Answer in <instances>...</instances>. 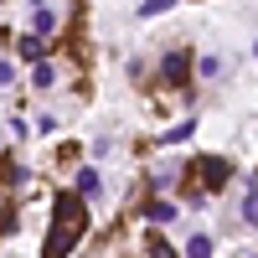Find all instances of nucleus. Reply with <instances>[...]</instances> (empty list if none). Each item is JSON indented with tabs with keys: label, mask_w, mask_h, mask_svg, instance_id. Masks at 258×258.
I'll return each mask as SVG.
<instances>
[{
	"label": "nucleus",
	"mask_w": 258,
	"mask_h": 258,
	"mask_svg": "<svg viewBox=\"0 0 258 258\" xmlns=\"http://www.w3.org/2000/svg\"><path fill=\"white\" fill-rule=\"evenodd\" d=\"M88 227V207H83L78 191H57L52 197V227H47V243H41V258H68L73 243L83 238Z\"/></svg>",
	"instance_id": "obj_1"
},
{
	"label": "nucleus",
	"mask_w": 258,
	"mask_h": 258,
	"mask_svg": "<svg viewBox=\"0 0 258 258\" xmlns=\"http://www.w3.org/2000/svg\"><path fill=\"white\" fill-rule=\"evenodd\" d=\"M186 176H191V181H202V191H222V186H227V176H232V165H227V160H217V155H197Z\"/></svg>",
	"instance_id": "obj_2"
},
{
	"label": "nucleus",
	"mask_w": 258,
	"mask_h": 258,
	"mask_svg": "<svg viewBox=\"0 0 258 258\" xmlns=\"http://www.w3.org/2000/svg\"><path fill=\"white\" fill-rule=\"evenodd\" d=\"M165 78H170V83H186V78H191L186 52H170V57H165Z\"/></svg>",
	"instance_id": "obj_3"
},
{
	"label": "nucleus",
	"mask_w": 258,
	"mask_h": 258,
	"mask_svg": "<svg viewBox=\"0 0 258 258\" xmlns=\"http://www.w3.org/2000/svg\"><path fill=\"white\" fill-rule=\"evenodd\" d=\"M145 258H176V248H170L160 232H150V238H145Z\"/></svg>",
	"instance_id": "obj_4"
},
{
	"label": "nucleus",
	"mask_w": 258,
	"mask_h": 258,
	"mask_svg": "<svg viewBox=\"0 0 258 258\" xmlns=\"http://www.w3.org/2000/svg\"><path fill=\"white\" fill-rule=\"evenodd\" d=\"M140 212H145L150 222H170V217H176V207H170V202H145Z\"/></svg>",
	"instance_id": "obj_5"
},
{
	"label": "nucleus",
	"mask_w": 258,
	"mask_h": 258,
	"mask_svg": "<svg viewBox=\"0 0 258 258\" xmlns=\"http://www.w3.org/2000/svg\"><path fill=\"white\" fill-rule=\"evenodd\" d=\"M186 258H212V238H207V232H191V243H186Z\"/></svg>",
	"instance_id": "obj_6"
},
{
	"label": "nucleus",
	"mask_w": 258,
	"mask_h": 258,
	"mask_svg": "<svg viewBox=\"0 0 258 258\" xmlns=\"http://www.w3.org/2000/svg\"><path fill=\"white\" fill-rule=\"evenodd\" d=\"M78 197H98V170H78Z\"/></svg>",
	"instance_id": "obj_7"
},
{
	"label": "nucleus",
	"mask_w": 258,
	"mask_h": 258,
	"mask_svg": "<svg viewBox=\"0 0 258 258\" xmlns=\"http://www.w3.org/2000/svg\"><path fill=\"white\" fill-rule=\"evenodd\" d=\"M243 222H248V227H258V186L243 197Z\"/></svg>",
	"instance_id": "obj_8"
},
{
	"label": "nucleus",
	"mask_w": 258,
	"mask_h": 258,
	"mask_svg": "<svg viewBox=\"0 0 258 258\" xmlns=\"http://www.w3.org/2000/svg\"><path fill=\"white\" fill-rule=\"evenodd\" d=\"M170 6H176V0H145V6H140V21H155V16L170 11Z\"/></svg>",
	"instance_id": "obj_9"
},
{
	"label": "nucleus",
	"mask_w": 258,
	"mask_h": 258,
	"mask_svg": "<svg viewBox=\"0 0 258 258\" xmlns=\"http://www.w3.org/2000/svg\"><path fill=\"white\" fill-rule=\"evenodd\" d=\"M36 31H57V16L47 6H36Z\"/></svg>",
	"instance_id": "obj_10"
},
{
	"label": "nucleus",
	"mask_w": 258,
	"mask_h": 258,
	"mask_svg": "<svg viewBox=\"0 0 258 258\" xmlns=\"http://www.w3.org/2000/svg\"><path fill=\"white\" fill-rule=\"evenodd\" d=\"M21 57H31V62H41V41H36V36H26V41H21Z\"/></svg>",
	"instance_id": "obj_11"
},
{
	"label": "nucleus",
	"mask_w": 258,
	"mask_h": 258,
	"mask_svg": "<svg viewBox=\"0 0 258 258\" xmlns=\"http://www.w3.org/2000/svg\"><path fill=\"white\" fill-rule=\"evenodd\" d=\"M11 78H16V68H11V62H0V88H11Z\"/></svg>",
	"instance_id": "obj_12"
}]
</instances>
